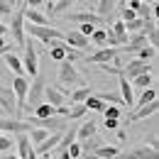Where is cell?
<instances>
[{
	"mask_svg": "<svg viewBox=\"0 0 159 159\" xmlns=\"http://www.w3.org/2000/svg\"><path fill=\"white\" fill-rule=\"evenodd\" d=\"M25 34H30L34 42H42V44H52V42H59V39H64V32L61 30H57V27H34V25H27L25 22Z\"/></svg>",
	"mask_w": 159,
	"mask_h": 159,
	"instance_id": "6da1fadb",
	"label": "cell"
},
{
	"mask_svg": "<svg viewBox=\"0 0 159 159\" xmlns=\"http://www.w3.org/2000/svg\"><path fill=\"white\" fill-rule=\"evenodd\" d=\"M44 88H47V76L44 74H37L34 79L30 81V88H27V98H25V110H30V108H37L44 98Z\"/></svg>",
	"mask_w": 159,
	"mask_h": 159,
	"instance_id": "7a4b0ae2",
	"label": "cell"
},
{
	"mask_svg": "<svg viewBox=\"0 0 159 159\" xmlns=\"http://www.w3.org/2000/svg\"><path fill=\"white\" fill-rule=\"evenodd\" d=\"M22 66H25V76H30V79H34L37 74H39V57H37V42L30 39L25 42V57H22Z\"/></svg>",
	"mask_w": 159,
	"mask_h": 159,
	"instance_id": "3957f363",
	"label": "cell"
},
{
	"mask_svg": "<svg viewBox=\"0 0 159 159\" xmlns=\"http://www.w3.org/2000/svg\"><path fill=\"white\" fill-rule=\"evenodd\" d=\"M76 86V88H81V86H88L86 83V79L81 76L79 71H76V66L71 64V61H59V86Z\"/></svg>",
	"mask_w": 159,
	"mask_h": 159,
	"instance_id": "277c9868",
	"label": "cell"
},
{
	"mask_svg": "<svg viewBox=\"0 0 159 159\" xmlns=\"http://www.w3.org/2000/svg\"><path fill=\"white\" fill-rule=\"evenodd\" d=\"M27 88H30V79L27 76H15L10 81V91L15 96V108H17V118L25 110V98H27Z\"/></svg>",
	"mask_w": 159,
	"mask_h": 159,
	"instance_id": "5b68a950",
	"label": "cell"
},
{
	"mask_svg": "<svg viewBox=\"0 0 159 159\" xmlns=\"http://www.w3.org/2000/svg\"><path fill=\"white\" fill-rule=\"evenodd\" d=\"M7 32H10V37H12V42H15V44L25 47V42H27V34H25V15H22V10H15V12L10 15Z\"/></svg>",
	"mask_w": 159,
	"mask_h": 159,
	"instance_id": "8992f818",
	"label": "cell"
},
{
	"mask_svg": "<svg viewBox=\"0 0 159 159\" xmlns=\"http://www.w3.org/2000/svg\"><path fill=\"white\" fill-rule=\"evenodd\" d=\"M154 71V64H149V61H127L125 66H122V79H127V81H132V79H137V76H142V74H152Z\"/></svg>",
	"mask_w": 159,
	"mask_h": 159,
	"instance_id": "52a82bcc",
	"label": "cell"
},
{
	"mask_svg": "<svg viewBox=\"0 0 159 159\" xmlns=\"http://www.w3.org/2000/svg\"><path fill=\"white\" fill-rule=\"evenodd\" d=\"M66 17H69L71 22H83V25H93V27H100V30H108V27H110V22H108V20L98 17V15H96V12H91V10H88V12H69Z\"/></svg>",
	"mask_w": 159,
	"mask_h": 159,
	"instance_id": "ba28073f",
	"label": "cell"
},
{
	"mask_svg": "<svg viewBox=\"0 0 159 159\" xmlns=\"http://www.w3.org/2000/svg\"><path fill=\"white\" fill-rule=\"evenodd\" d=\"M115 57H120V49H113V47H100L96 54H86L83 59H86V64H113Z\"/></svg>",
	"mask_w": 159,
	"mask_h": 159,
	"instance_id": "9c48e42d",
	"label": "cell"
},
{
	"mask_svg": "<svg viewBox=\"0 0 159 159\" xmlns=\"http://www.w3.org/2000/svg\"><path fill=\"white\" fill-rule=\"evenodd\" d=\"M0 108L5 113V118H17V108H15V96L10 91V86H0ZM20 120V118H17Z\"/></svg>",
	"mask_w": 159,
	"mask_h": 159,
	"instance_id": "30bf717a",
	"label": "cell"
},
{
	"mask_svg": "<svg viewBox=\"0 0 159 159\" xmlns=\"http://www.w3.org/2000/svg\"><path fill=\"white\" fill-rule=\"evenodd\" d=\"M66 88L64 86H47L44 88V98H47V103L52 105V108H61V105H66Z\"/></svg>",
	"mask_w": 159,
	"mask_h": 159,
	"instance_id": "8fae6325",
	"label": "cell"
},
{
	"mask_svg": "<svg viewBox=\"0 0 159 159\" xmlns=\"http://www.w3.org/2000/svg\"><path fill=\"white\" fill-rule=\"evenodd\" d=\"M115 159H159V154H157V149L142 144V147H135L130 152H120Z\"/></svg>",
	"mask_w": 159,
	"mask_h": 159,
	"instance_id": "7c38bea8",
	"label": "cell"
},
{
	"mask_svg": "<svg viewBox=\"0 0 159 159\" xmlns=\"http://www.w3.org/2000/svg\"><path fill=\"white\" fill-rule=\"evenodd\" d=\"M64 44L71 47V49H76V52H83V54H86V49L91 47L88 37H83L81 32H64Z\"/></svg>",
	"mask_w": 159,
	"mask_h": 159,
	"instance_id": "4fadbf2b",
	"label": "cell"
},
{
	"mask_svg": "<svg viewBox=\"0 0 159 159\" xmlns=\"http://www.w3.org/2000/svg\"><path fill=\"white\" fill-rule=\"evenodd\" d=\"M22 15H25V22H27V25H34V27H47V25H49L47 15H44L42 10H32V7H25V10H22Z\"/></svg>",
	"mask_w": 159,
	"mask_h": 159,
	"instance_id": "5bb4252c",
	"label": "cell"
},
{
	"mask_svg": "<svg viewBox=\"0 0 159 159\" xmlns=\"http://www.w3.org/2000/svg\"><path fill=\"white\" fill-rule=\"evenodd\" d=\"M120 79V98H122V105L125 108H132L135 105V96H132V86H130V81L127 79H122V76H118Z\"/></svg>",
	"mask_w": 159,
	"mask_h": 159,
	"instance_id": "9a60e30c",
	"label": "cell"
},
{
	"mask_svg": "<svg viewBox=\"0 0 159 159\" xmlns=\"http://www.w3.org/2000/svg\"><path fill=\"white\" fill-rule=\"evenodd\" d=\"M98 132V125L93 120H86V122H79V130H76V142H83V139L93 137Z\"/></svg>",
	"mask_w": 159,
	"mask_h": 159,
	"instance_id": "2e32d148",
	"label": "cell"
},
{
	"mask_svg": "<svg viewBox=\"0 0 159 159\" xmlns=\"http://www.w3.org/2000/svg\"><path fill=\"white\" fill-rule=\"evenodd\" d=\"M159 103L154 100V103H147V105H142V108H137L132 115H130V122H137V120H144V118H152L154 113H157Z\"/></svg>",
	"mask_w": 159,
	"mask_h": 159,
	"instance_id": "e0dca14e",
	"label": "cell"
},
{
	"mask_svg": "<svg viewBox=\"0 0 159 159\" xmlns=\"http://www.w3.org/2000/svg\"><path fill=\"white\" fill-rule=\"evenodd\" d=\"M71 5H74V0H57V2H49V5H47V20H49V17H57V15H64Z\"/></svg>",
	"mask_w": 159,
	"mask_h": 159,
	"instance_id": "ac0fdd59",
	"label": "cell"
},
{
	"mask_svg": "<svg viewBox=\"0 0 159 159\" xmlns=\"http://www.w3.org/2000/svg\"><path fill=\"white\" fill-rule=\"evenodd\" d=\"M5 64H7V69L15 74V76H25V66H22L20 57L12 52V54H5Z\"/></svg>",
	"mask_w": 159,
	"mask_h": 159,
	"instance_id": "d6986e66",
	"label": "cell"
},
{
	"mask_svg": "<svg viewBox=\"0 0 159 159\" xmlns=\"http://www.w3.org/2000/svg\"><path fill=\"white\" fill-rule=\"evenodd\" d=\"M100 144H105V142H103L100 137H96V135H93V137H88V139H83V142H79L81 154H93V152L98 149Z\"/></svg>",
	"mask_w": 159,
	"mask_h": 159,
	"instance_id": "ffe728a7",
	"label": "cell"
},
{
	"mask_svg": "<svg viewBox=\"0 0 159 159\" xmlns=\"http://www.w3.org/2000/svg\"><path fill=\"white\" fill-rule=\"evenodd\" d=\"M93 154H96L98 159H115L120 154V147H115V144H100Z\"/></svg>",
	"mask_w": 159,
	"mask_h": 159,
	"instance_id": "44dd1931",
	"label": "cell"
},
{
	"mask_svg": "<svg viewBox=\"0 0 159 159\" xmlns=\"http://www.w3.org/2000/svg\"><path fill=\"white\" fill-rule=\"evenodd\" d=\"M91 96V86H81V88H76V91H71V103L69 105H83V100Z\"/></svg>",
	"mask_w": 159,
	"mask_h": 159,
	"instance_id": "7402d4cb",
	"label": "cell"
},
{
	"mask_svg": "<svg viewBox=\"0 0 159 159\" xmlns=\"http://www.w3.org/2000/svg\"><path fill=\"white\" fill-rule=\"evenodd\" d=\"M49 135H52V132H47V130L32 127V130L27 132V139H30V144H32V147H37V144H42V142H44V139L49 137Z\"/></svg>",
	"mask_w": 159,
	"mask_h": 159,
	"instance_id": "603a6c76",
	"label": "cell"
},
{
	"mask_svg": "<svg viewBox=\"0 0 159 159\" xmlns=\"http://www.w3.org/2000/svg\"><path fill=\"white\" fill-rule=\"evenodd\" d=\"M54 115H57V108H52L49 103H39V105L34 108V115H32V118L44 120V118H54Z\"/></svg>",
	"mask_w": 159,
	"mask_h": 159,
	"instance_id": "cb8c5ba5",
	"label": "cell"
},
{
	"mask_svg": "<svg viewBox=\"0 0 159 159\" xmlns=\"http://www.w3.org/2000/svg\"><path fill=\"white\" fill-rule=\"evenodd\" d=\"M83 115H86V108H83V105H69L64 118L69 120V122H76V120H81Z\"/></svg>",
	"mask_w": 159,
	"mask_h": 159,
	"instance_id": "d4e9b609",
	"label": "cell"
},
{
	"mask_svg": "<svg viewBox=\"0 0 159 159\" xmlns=\"http://www.w3.org/2000/svg\"><path fill=\"white\" fill-rule=\"evenodd\" d=\"M83 108H86V110H98V113H103V110H105V103H103L100 98H96V96L91 93L88 98L83 100Z\"/></svg>",
	"mask_w": 159,
	"mask_h": 159,
	"instance_id": "484cf974",
	"label": "cell"
},
{
	"mask_svg": "<svg viewBox=\"0 0 159 159\" xmlns=\"http://www.w3.org/2000/svg\"><path fill=\"white\" fill-rule=\"evenodd\" d=\"M144 22H147V20H139V17H135V20H130V22H125V32H127V37H130V34H137V32H142V30H144Z\"/></svg>",
	"mask_w": 159,
	"mask_h": 159,
	"instance_id": "4316f807",
	"label": "cell"
},
{
	"mask_svg": "<svg viewBox=\"0 0 159 159\" xmlns=\"http://www.w3.org/2000/svg\"><path fill=\"white\" fill-rule=\"evenodd\" d=\"M96 98H100L103 103L108 100V105H118V108H125V105H122V98H120L118 93H108V91H103V93H98Z\"/></svg>",
	"mask_w": 159,
	"mask_h": 159,
	"instance_id": "83f0119b",
	"label": "cell"
},
{
	"mask_svg": "<svg viewBox=\"0 0 159 159\" xmlns=\"http://www.w3.org/2000/svg\"><path fill=\"white\" fill-rule=\"evenodd\" d=\"M157 100V91L154 88H144V93L139 96V100H135V105L142 108V105H147V103H154Z\"/></svg>",
	"mask_w": 159,
	"mask_h": 159,
	"instance_id": "f1b7e54d",
	"label": "cell"
},
{
	"mask_svg": "<svg viewBox=\"0 0 159 159\" xmlns=\"http://www.w3.org/2000/svg\"><path fill=\"white\" fill-rule=\"evenodd\" d=\"M149 83H154L152 74H142V76H137V79H132V81H130V86H137V88H152Z\"/></svg>",
	"mask_w": 159,
	"mask_h": 159,
	"instance_id": "f546056e",
	"label": "cell"
},
{
	"mask_svg": "<svg viewBox=\"0 0 159 159\" xmlns=\"http://www.w3.org/2000/svg\"><path fill=\"white\" fill-rule=\"evenodd\" d=\"M12 147H15V139L0 132V152L2 154H12Z\"/></svg>",
	"mask_w": 159,
	"mask_h": 159,
	"instance_id": "4dcf8cb0",
	"label": "cell"
},
{
	"mask_svg": "<svg viewBox=\"0 0 159 159\" xmlns=\"http://www.w3.org/2000/svg\"><path fill=\"white\" fill-rule=\"evenodd\" d=\"M154 57H157V49H154V47H142V49L137 52L139 61H152Z\"/></svg>",
	"mask_w": 159,
	"mask_h": 159,
	"instance_id": "1f68e13d",
	"label": "cell"
},
{
	"mask_svg": "<svg viewBox=\"0 0 159 159\" xmlns=\"http://www.w3.org/2000/svg\"><path fill=\"white\" fill-rule=\"evenodd\" d=\"M88 42H91V44H96V47H105V30H100V27H98V30L88 37Z\"/></svg>",
	"mask_w": 159,
	"mask_h": 159,
	"instance_id": "d6a6232c",
	"label": "cell"
},
{
	"mask_svg": "<svg viewBox=\"0 0 159 159\" xmlns=\"http://www.w3.org/2000/svg\"><path fill=\"white\" fill-rule=\"evenodd\" d=\"M15 12V2L12 0H0V17H10Z\"/></svg>",
	"mask_w": 159,
	"mask_h": 159,
	"instance_id": "836d02e7",
	"label": "cell"
},
{
	"mask_svg": "<svg viewBox=\"0 0 159 159\" xmlns=\"http://www.w3.org/2000/svg\"><path fill=\"white\" fill-rule=\"evenodd\" d=\"M103 115H105L108 120H120V108H118V105H105Z\"/></svg>",
	"mask_w": 159,
	"mask_h": 159,
	"instance_id": "e575fe53",
	"label": "cell"
},
{
	"mask_svg": "<svg viewBox=\"0 0 159 159\" xmlns=\"http://www.w3.org/2000/svg\"><path fill=\"white\" fill-rule=\"evenodd\" d=\"M118 12H120V17H122V22H130V20L137 17L135 10H130V7H118Z\"/></svg>",
	"mask_w": 159,
	"mask_h": 159,
	"instance_id": "d590c367",
	"label": "cell"
},
{
	"mask_svg": "<svg viewBox=\"0 0 159 159\" xmlns=\"http://www.w3.org/2000/svg\"><path fill=\"white\" fill-rule=\"evenodd\" d=\"M66 154H69V159H81V147H79V142H74V144H69V149H66Z\"/></svg>",
	"mask_w": 159,
	"mask_h": 159,
	"instance_id": "8d00e7d4",
	"label": "cell"
},
{
	"mask_svg": "<svg viewBox=\"0 0 159 159\" xmlns=\"http://www.w3.org/2000/svg\"><path fill=\"white\" fill-rule=\"evenodd\" d=\"M96 30H98V27H93V25H81V34H83V37H91V34H93V32H96Z\"/></svg>",
	"mask_w": 159,
	"mask_h": 159,
	"instance_id": "74e56055",
	"label": "cell"
},
{
	"mask_svg": "<svg viewBox=\"0 0 159 159\" xmlns=\"http://www.w3.org/2000/svg\"><path fill=\"white\" fill-rule=\"evenodd\" d=\"M44 2H47V0H25V7L30 5L32 10H39V7H42V5H44Z\"/></svg>",
	"mask_w": 159,
	"mask_h": 159,
	"instance_id": "f35d334b",
	"label": "cell"
},
{
	"mask_svg": "<svg viewBox=\"0 0 159 159\" xmlns=\"http://www.w3.org/2000/svg\"><path fill=\"white\" fill-rule=\"evenodd\" d=\"M12 49H15V44H10V42H5V44L0 47V57H5V54H12Z\"/></svg>",
	"mask_w": 159,
	"mask_h": 159,
	"instance_id": "ab89813d",
	"label": "cell"
},
{
	"mask_svg": "<svg viewBox=\"0 0 159 159\" xmlns=\"http://www.w3.org/2000/svg\"><path fill=\"white\" fill-rule=\"evenodd\" d=\"M118 125H120V120H108L105 118V127H108V130H118Z\"/></svg>",
	"mask_w": 159,
	"mask_h": 159,
	"instance_id": "60d3db41",
	"label": "cell"
},
{
	"mask_svg": "<svg viewBox=\"0 0 159 159\" xmlns=\"http://www.w3.org/2000/svg\"><path fill=\"white\" fill-rule=\"evenodd\" d=\"M5 34H7V25H2V22H0V37H5Z\"/></svg>",
	"mask_w": 159,
	"mask_h": 159,
	"instance_id": "b9f144b4",
	"label": "cell"
},
{
	"mask_svg": "<svg viewBox=\"0 0 159 159\" xmlns=\"http://www.w3.org/2000/svg\"><path fill=\"white\" fill-rule=\"evenodd\" d=\"M81 159H98L96 154H81Z\"/></svg>",
	"mask_w": 159,
	"mask_h": 159,
	"instance_id": "7bdbcfd3",
	"label": "cell"
},
{
	"mask_svg": "<svg viewBox=\"0 0 159 159\" xmlns=\"http://www.w3.org/2000/svg\"><path fill=\"white\" fill-rule=\"evenodd\" d=\"M139 2H144V5H154L157 0H139Z\"/></svg>",
	"mask_w": 159,
	"mask_h": 159,
	"instance_id": "ee69618b",
	"label": "cell"
},
{
	"mask_svg": "<svg viewBox=\"0 0 159 159\" xmlns=\"http://www.w3.org/2000/svg\"><path fill=\"white\" fill-rule=\"evenodd\" d=\"M2 159H17V154H5Z\"/></svg>",
	"mask_w": 159,
	"mask_h": 159,
	"instance_id": "f6af8a7d",
	"label": "cell"
},
{
	"mask_svg": "<svg viewBox=\"0 0 159 159\" xmlns=\"http://www.w3.org/2000/svg\"><path fill=\"white\" fill-rule=\"evenodd\" d=\"M37 159H54V157H49V154H42V157H37Z\"/></svg>",
	"mask_w": 159,
	"mask_h": 159,
	"instance_id": "bcb514c9",
	"label": "cell"
}]
</instances>
